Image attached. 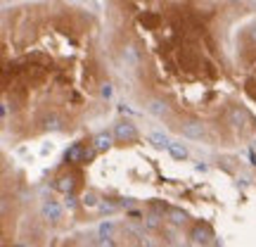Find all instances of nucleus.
<instances>
[{
	"label": "nucleus",
	"mask_w": 256,
	"mask_h": 247,
	"mask_svg": "<svg viewBox=\"0 0 256 247\" xmlns=\"http://www.w3.org/2000/svg\"><path fill=\"white\" fill-rule=\"evenodd\" d=\"M112 133H114V138L121 140V143H133L138 138V128L133 121H116Z\"/></svg>",
	"instance_id": "obj_1"
},
{
	"label": "nucleus",
	"mask_w": 256,
	"mask_h": 247,
	"mask_svg": "<svg viewBox=\"0 0 256 247\" xmlns=\"http://www.w3.org/2000/svg\"><path fill=\"white\" fill-rule=\"evenodd\" d=\"M40 214H43L48 221L57 223V221H62V216H64V207L57 200H46L43 207H40Z\"/></svg>",
	"instance_id": "obj_2"
},
{
	"label": "nucleus",
	"mask_w": 256,
	"mask_h": 247,
	"mask_svg": "<svg viewBox=\"0 0 256 247\" xmlns=\"http://www.w3.org/2000/svg\"><path fill=\"white\" fill-rule=\"evenodd\" d=\"M190 238H192V242H194V245L206 247L211 242V238H214V233H211V228L206 226V223H197V226L192 228Z\"/></svg>",
	"instance_id": "obj_3"
},
{
	"label": "nucleus",
	"mask_w": 256,
	"mask_h": 247,
	"mask_svg": "<svg viewBox=\"0 0 256 247\" xmlns=\"http://www.w3.org/2000/svg\"><path fill=\"white\" fill-rule=\"evenodd\" d=\"M112 143H114V133H110V131H100L98 136L92 138V147H95L98 152H104V150H110Z\"/></svg>",
	"instance_id": "obj_4"
},
{
	"label": "nucleus",
	"mask_w": 256,
	"mask_h": 247,
	"mask_svg": "<svg viewBox=\"0 0 256 247\" xmlns=\"http://www.w3.org/2000/svg\"><path fill=\"white\" fill-rule=\"evenodd\" d=\"M121 60H124V64H126V67H130V69L140 67V55H138V50L133 46L121 48Z\"/></svg>",
	"instance_id": "obj_5"
},
{
	"label": "nucleus",
	"mask_w": 256,
	"mask_h": 247,
	"mask_svg": "<svg viewBox=\"0 0 256 247\" xmlns=\"http://www.w3.org/2000/svg\"><path fill=\"white\" fill-rule=\"evenodd\" d=\"M180 131H183L185 138H194V140H197V138L204 136V124H202V121H185Z\"/></svg>",
	"instance_id": "obj_6"
},
{
	"label": "nucleus",
	"mask_w": 256,
	"mask_h": 247,
	"mask_svg": "<svg viewBox=\"0 0 256 247\" xmlns=\"http://www.w3.org/2000/svg\"><path fill=\"white\" fill-rule=\"evenodd\" d=\"M147 140L152 143L154 147H159V150H168V145H171V140H168V136L166 133H162V131H150L147 133Z\"/></svg>",
	"instance_id": "obj_7"
},
{
	"label": "nucleus",
	"mask_w": 256,
	"mask_h": 247,
	"mask_svg": "<svg viewBox=\"0 0 256 247\" xmlns=\"http://www.w3.org/2000/svg\"><path fill=\"white\" fill-rule=\"evenodd\" d=\"M147 112L154 114V117H166L168 114V105L164 100H159V98H152V100L147 102Z\"/></svg>",
	"instance_id": "obj_8"
},
{
	"label": "nucleus",
	"mask_w": 256,
	"mask_h": 247,
	"mask_svg": "<svg viewBox=\"0 0 256 247\" xmlns=\"http://www.w3.org/2000/svg\"><path fill=\"white\" fill-rule=\"evenodd\" d=\"M228 119H230V124H232L235 128H240V126H244V124H247V112L240 110V107H230Z\"/></svg>",
	"instance_id": "obj_9"
},
{
	"label": "nucleus",
	"mask_w": 256,
	"mask_h": 247,
	"mask_svg": "<svg viewBox=\"0 0 256 247\" xmlns=\"http://www.w3.org/2000/svg\"><path fill=\"white\" fill-rule=\"evenodd\" d=\"M168 152H171V157H174V159H178V162L188 159V147H185L180 140H171V145H168Z\"/></svg>",
	"instance_id": "obj_10"
},
{
	"label": "nucleus",
	"mask_w": 256,
	"mask_h": 247,
	"mask_svg": "<svg viewBox=\"0 0 256 247\" xmlns=\"http://www.w3.org/2000/svg\"><path fill=\"white\" fill-rule=\"evenodd\" d=\"M66 162H81L83 157H86V147H83V143H74L69 150H66Z\"/></svg>",
	"instance_id": "obj_11"
},
{
	"label": "nucleus",
	"mask_w": 256,
	"mask_h": 247,
	"mask_svg": "<svg viewBox=\"0 0 256 247\" xmlns=\"http://www.w3.org/2000/svg\"><path fill=\"white\" fill-rule=\"evenodd\" d=\"M100 197H98V195H95V192L92 190H88L86 192V195H83L81 197V204L83 207H86V209H98V207H100Z\"/></svg>",
	"instance_id": "obj_12"
},
{
	"label": "nucleus",
	"mask_w": 256,
	"mask_h": 247,
	"mask_svg": "<svg viewBox=\"0 0 256 247\" xmlns=\"http://www.w3.org/2000/svg\"><path fill=\"white\" fill-rule=\"evenodd\" d=\"M74 185H76L74 176H62V178L57 181V190L64 192V195H72V192H74Z\"/></svg>",
	"instance_id": "obj_13"
},
{
	"label": "nucleus",
	"mask_w": 256,
	"mask_h": 247,
	"mask_svg": "<svg viewBox=\"0 0 256 247\" xmlns=\"http://www.w3.org/2000/svg\"><path fill=\"white\" fill-rule=\"evenodd\" d=\"M112 233H114V223L112 221H102L100 228H98V238H112Z\"/></svg>",
	"instance_id": "obj_14"
},
{
	"label": "nucleus",
	"mask_w": 256,
	"mask_h": 247,
	"mask_svg": "<svg viewBox=\"0 0 256 247\" xmlns=\"http://www.w3.org/2000/svg\"><path fill=\"white\" fill-rule=\"evenodd\" d=\"M168 219L180 226V223H185V221H188V214H185L183 209H171V211H168Z\"/></svg>",
	"instance_id": "obj_15"
},
{
	"label": "nucleus",
	"mask_w": 256,
	"mask_h": 247,
	"mask_svg": "<svg viewBox=\"0 0 256 247\" xmlns=\"http://www.w3.org/2000/svg\"><path fill=\"white\" fill-rule=\"evenodd\" d=\"M121 204H116V202H112V200H102L100 202V207H98V209L100 211H104V214H112V211H116L119 209Z\"/></svg>",
	"instance_id": "obj_16"
},
{
	"label": "nucleus",
	"mask_w": 256,
	"mask_h": 247,
	"mask_svg": "<svg viewBox=\"0 0 256 247\" xmlns=\"http://www.w3.org/2000/svg\"><path fill=\"white\" fill-rule=\"evenodd\" d=\"M60 128H62V124H60L57 117H48L46 119V131H60Z\"/></svg>",
	"instance_id": "obj_17"
},
{
	"label": "nucleus",
	"mask_w": 256,
	"mask_h": 247,
	"mask_svg": "<svg viewBox=\"0 0 256 247\" xmlns=\"http://www.w3.org/2000/svg\"><path fill=\"white\" fill-rule=\"evenodd\" d=\"M100 95H102V98H104V100H110L112 95H114V88H112V83H102Z\"/></svg>",
	"instance_id": "obj_18"
},
{
	"label": "nucleus",
	"mask_w": 256,
	"mask_h": 247,
	"mask_svg": "<svg viewBox=\"0 0 256 247\" xmlns=\"http://www.w3.org/2000/svg\"><path fill=\"white\" fill-rule=\"evenodd\" d=\"M0 119L8 121V102H5V100L0 102Z\"/></svg>",
	"instance_id": "obj_19"
},
{
	"label": "nucleus",
	"mask_w": 256,
	"mask_h": 247,
	"mask_svg": "<svg viewBox=\"0 0 256 247\" xmlns=\"http://www.w3.org/2000/svg\"><path fill=\"white\" fill-rule=\"evenodd\" d=\"M100 247H116L112 238H100Z\"/></svg>",
	"instance_id": "obj_20"
},
{
	"label": "nucleus",
	"mask_w": 256,
	"mask_h": 247,
	"mask_svg": "<svg viewBox=\"0 0 256 247\" xmlns=\"http://www.w3.org/2000/svg\"><path fill=\"white\" fill-rule=\"evenodd\" d=\"M66 207H69V209L76 207V197H74V195H66Z\"/></svg>",
	"instance_id": "obj_21"
},
{
	"label": "nucleus",
	"mask_w": 256,
	"mask_h": 247,
	"mask_svg": "<svg viewBox=\"0 0 256 247\" xmlns=\"http://www.w3.org/2000/svg\"><path fill=\"white\" fill-rule=\"evenodd\" d=\"M147 226H150V228H156V226H159V219H156V216H150V219H147Z\"/></svg>",
	"instance_id": "obj_22"
},
{
	"label": "nucleus",
	"mask_w": 256,
	"mask_h": 247,
	"mask_svg": "<svg viewBox=\"0 0 256 247\" xmlns=\"http://www.w3.org/2000/svg\"><path fill=\"white\" fill-rule=\"evenodd\" d=\"M249 38H252V43H256V24L249 29Z\"/></svg>",
	"instance_id": "obj_23"
},
{
	"label": "nucleus",
	"mask_w": 256,
	"mask_h": 247,
	"mask_svg": "<svg viewBox=\"0 0 256 247\" xmlns=\"http://www.w3.org/2000/svg\"><path fill=\"white\" fill-rule=\"evenodd\" d=\"M249 157H252V164L256 166V152H254V150H249Z\"/></svg>",
	"instance_id": "obj_24"
},
{
	"label": "nucleus",
	"mask_w": 256,
	"mask_h": 247,
	"mask_svg": "<svg viewBox=\"0 0 256 247\" xmlns=\"http://www.w3.org/2000/svg\"><path fill=\"white\" fill-rule=\"evenodd\" d=\"M14 247H28V245H24V242H19V245H14Z\"/></svg>",
	"instance_id": "obj_25"
},
{
	"label": "nucleus",
	"mask_w": 256,
	"mask_h": 247,
	"mask_svg": "<svg viewBox=\"0 0 256 247\" xmlns=\"http://www.w3.org/2000/svg\"><path fill=\"white\" fill-rule=\"evenodd\" d=\"M232 3H238V0H232Z\"/></svg>",
	"instance_id": "obj_26"
}]
</instances>
